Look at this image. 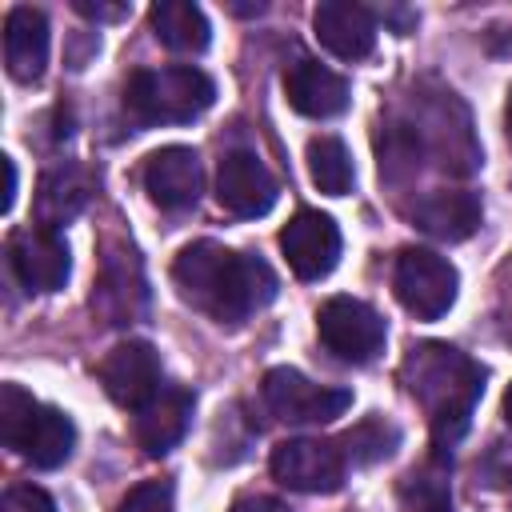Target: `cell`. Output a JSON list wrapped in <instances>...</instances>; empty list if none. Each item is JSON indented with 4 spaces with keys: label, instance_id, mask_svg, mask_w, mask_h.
Here are the masks:
<instances>
[{
    "label": "cell",
    "instance_id": "obj_1",
    "mask_svg": "<svg viewBox=\"0 0 512 512\" xmlns=\"http://www.w3.org/2000/svg\"><path fill=\"white\" fill-rule=\"evenodd\" d=\"M172 284L184 304L212 316L216 324H244L264 304L276 300V272L248 252L224 248L216 240H196L176 252L172 260Z\"/></svg>",
    "mask_w": 512,
    "mask_h": 512
},
{
    "label": "cell",
    "instance_id": "obj_2",
    "mask_svg": "<svg viewBox=\"0 0 512 512\" xmlns=\"http://www.w3.org/2000/svg\"><path fill=\"white\" fill-rule=\"evenodd\" d=\"M400 376H404L408 392L416 396V404L428 412L432 448H436V456H444L468 432V420L484 392V368L452 344L424 340V344L408 348Z\"/></svg>",
    "mask_w": 512,
    "mask_h": 512
},
{
    "label": "cell",
    "instance_id": "obj_3",
    "mask_svg": "<svg viewBox=\"0 0 512 512\" xmlns=\"http://www.w3.org/2000/svg\"><path fill=\"white\" fill-rule=\"evenodd\" d=\"M216 100V84L208 72L192 64H168V68H140L124 84V112L152 128V124H188L200 112H208Z\"/></svg>",
    "mask_w": 512,
    "mask_h": 512
},
{
    "label": "cell",
    "instance_id": "obj_4",
    "mask_svg": "<svg viewBox=\"0 0 512 512\" xmlns=\"http://www.w3.org/2000/svg\"><path fill=\"white\" fill-rule=\"evenodd\" d=\"M316 332H320V344L344 364L376 360L388 340L384 316L356 296H328L316 312Z\"/></svg>",
    "mask_w": 512,
    "mask_h": 512
},
{
    "label": "cell",
    "instance_id": "obj_5",
    "mask_svg": "<svg viewBox=\"0 0 512 512\" xmlns=\"http://www.w3.org/2000/svg\"><path fill=\"white\" fill-rule=\"evenodd\" d=\"M396 300L416 316V320H440L456 304L460 276L456 268L432 252V248H404L396 256Z\"/></svg>",
    "mask_w": 512,
    "mask_h": 512
},
{
    "label": "cell",
    "instance_id": "obj_6",
    "mask_svg": "<svg viewBox=\"0 0 512 512\" xmlns=\"http://www.w3.org/2000/svg\"><path fill=\"white\" fill-rule=\"evenodd\" d=\"M264 404L288 420V424H328L336 416H344V408L352 404L348 388H328V384H312L304 372L296 368H268L264 372Z\"/></svg>",
    "mask_w": 512,
    "mask_h": 512
},
{
    "label": "cell",
    "instance_id": "obj_7",
    "mask_svg": "<svg viewBox=\"0 0 512 512\" xmlns=\"http://www.w3.org/2000/svg\"><path fill=\"white\" fill-rule=\"evenodd\" d=\"M272 476L292 488V492H336L344 484V452L332 440H316V436H292L284 444L272 448L268 460Z\"/></svg>",
    "mask_w": 512,
    "mask_h": 512
},
{
    "label": "cell",
    "instance_id": "obj_8",
    "mask_svg": "<svg viewBox=\"0 0 512 512\" xmlns=\"http://www.w3.org/2000/svg\"><path fill=\"white\" fill-rule=\"evenodd\" d=\"M100 384H104L112 404L140 412L164 388L160 352L148 340H120V344H112L108 356L100 360Z\"/></svg>",
    "mask_w": 512,
    "mask_h": 512
},
{
    "label": "cell",
    "instance_id": "obj_9",
    "mask_svg": "<svg viewBox=\"0 0 512 512\" xmlns=\"http://www.w3.org/2000/svg\"><path fill=\"white\" fill-rule=\"evenodd\" d=\"M92 304L100 308V316H104L108 324H132V320L144 316L148 280H144L140 256H136L128 244H108V248H104Z\"/></svg>",
    "mask_w": 512,
    "mask_h": 512
},
{
    "label": "cell",
    "instance_id": "obj_10",
    "mask_svg": "<svg viewBox=\"0 0 512 512\" xmlns=\"http://www.w3.org/2000/svg\"><path fill=\"white\" fill-rule=\"evenodd\" d=\"M276 196H280V184L256 152H248V148L224 152V160L216 168V200H220L224 212L256 220V216L272 212Z\"/></svg>",
    "mask_w": 512,
    "mask_h": 512
},
{
    "label": "cell",
    "instance_id": "obj_11",
    "mask_svg": "<svg viewBox=\"0 0 512 512\" xmlns=\"http://www.w3.org/2000/svg\"><path fill=\"white\" fill-rule=\"evenodd\" d=\"M8 268L28 292H56L72 272L68 244L56 228H20L8 240Z\"/></svg>",
    "mask_w": 512,
    "mask_h": 512
},
{
    "label": "cell",
    "instance_id": "obj_12",
    "mask_svg": "<svg viewBox=\"0 0 512 512\" xmlns=\"http://www.w3.org/2000/svg\"><path fill=\"white\" fill-rule=\"evenodd\" d=\"M280 252L300 280H320L340 260V228L324 212H296L280 228Z\"/></svg>",
    "mask_w": 512,
    "mask_h": 512
},
{
    "label": "cell",
    "instance_id": "obj_13",
    "mask_svg": "<svg viewBox=\"0 0 512 512\" xmlns=\"http://www.w3.org/2000/svg\"><path fill=\"white\" fill-rule=\"evenodd\" d=\"M200 156L184 144H168L148 156L144 164V192L152 196L156 208L164 212H184L200 200Z\"/></svg>",
    "mask_w": 512,
    "mask_h": 512
},
{
    "label": "cell",
    "instance_id": "obj_14",
    "mask_svg": "<svg viewBox=\"0 0 512 512\" xmlns=\"http://www.w3.org/2000/svg\"><path fill=\"white\" fill-rule=\"evenodd\" d=\"M284 96H288V104L300 116H312V120H332L352 100L348 80L340 72L324 68L320 60H308V56H300L296 64H288V72H284Z\"/></svg>",
    "mask_w": 512,
    "mask_h": 512
},
{
    "label": "cell",
    "instance_id": "obj_15",
    "mask_svg": "<svg viewBox=\"0 0 512 512\" xmlns=\"http://www.w3.org/2000/svg\"><path fill=\"white\" fill-rule=\"evenodd\" d=\"M316 40L340 60H364L376 48V16L352 0H324L312 12Z\"/></svg>",
    "mask_w": 512,
    "mask_h": 512
},
{
    "label": "cell",
    "instance_id": "obj_16",
    "mask_svg": "<svg viewBox=\"0 0 512 512\" xmlns=\"http://www.w3.org/2000/svg\"><path fill=\"white\" fill-rule=\"evenodd\" d=\"M192 408H196V400H192L188 388L164 384V388L136 412V444H140L148 456L172 452V448L184 440L188 424H192Z\"/></svg>",
    "mask_w": 512,
    "mask_h": 512
},
{
    "label": "cell",
    "instance_id": "obj_17",
    "mask_svg": "<svg viewBox=\"0 0 512 512\" xmlns=\"http://www.w3.org/2000/svg\"><path fill=\"white\" fill-rule=\"evenodd\" d=\"M48 16L40 8H28V4H16L8 8L4 16V64L12 72V80L20 84H32L44 76V64H48Z\"/></svg>",
    "mask_w": 512,
    "mask_h": 512
},
{
    "label": "cell",
    "instance_id": "obj_18",
    "mask_svg": "<svg viewBox=\"0 0 512 512\" xmlns=\"http://www.w3.org/2000/svg\"><path fill=\"white\" fill-rule=\"evenodd\" d=\"M480 216H484L480 200H476L472 192H460V188L428 192V196L416 204V212H412V220H416L428 236H436V240H444V244L468 240V236L480 228Z\"/></svg>",
    "mask_w": 512,
    "mask_h": 512
},
{
    "label": "cell",
    "instance_id": "obj_19",
    "mask_svg": "<svg viewBox=\"0 0 512 512\" xmlns=\"http://www.w3.org/2000/svg\"><path fill=\"white\" fill-rule=\"evenodd\" d=\"M72 448H76V424L60 408H48V404H40L32 412L28 428L16 440V452L32 468H60L72 456Z\"/></svg>",
    "mask_w": 512,
    "mask_h": 512
},
{
    "label": "cell",
    "instance_id": "obj_20",
    "mask_svg": "<svg viewBox=\"0 0 512 512\" xmlns=\"http://www.w3.org/2000/svg\"><path fill=\"white\" fill-rule=\"evenodd\" d=\"M148 24H152V36L168 48V52H184V56H196L208 48L212 40V28H208V16L188 4V0H156L148 8Z\"/></svg>",
    "mask_w": 512,
    "mask_h": 512
},
{
    "label": "cell",
    "instance_id": "obj_21",
    "mask_svg": "<svg viewBox=\"0 0 512 512\" xmlns=\"http://www.w3.org/2000/svg\"><path fill=\"white\" fill-rule=\"evenodd\" d=\"M88 176L72 164H60L52 172H44L40 180V196H36V216H40V228H60L68 220L80 216V208L88 204Z\"/></svg>",
    "mask_w": 512,
    "mask_h": 512
},
{
    "label": "cell",
    "instance_id": "obj_22",
    "mask_svg": "<svg viewBox=\"0 0 512 512\" xmlns=\"http://www.w3.org/2000/svg\"><path fill=\"white\" fill-rule=\"evenodd\" d=\"M308 176L324 196H344L352 192L356 168L348 156V144L340 136H312L308 140Z\"/></svg>",
    "mask_w": 512,
    "mask_h": 512
},
{
    "label": "cell",
    "instance_id": "obj_23",
    "mask_svg": "<svg viewBox=\"0 0 512 512\" xmlns=\"http://www.w3.org/2000/svg\"><path fill=\"white\" fill-rule=\"evenodd\" d=\"M400 444V428L384 416H364L360 424H352L340 436V452L348 464H376L384 456H392Z\"/></svg>",
    "mask_w": 512,
    "mask_h": 512
},
{
    "label": "cell",
    "instance_id": "obj_24",
    "mask_svg": "<svg viewBox=\"0 0 512 512\" xmlns=\"http://www.w3.org/2000/svg\"><path fill=\"white\" fill-rule=\"evenodd\" d=\"M36 408H40V404H36L20 384H0V440H4L8 448H16V440H20V432L28 428V420H32Z\"/></svg>",
    "mask_w": 512,
    "mask_h": 512
},
{
    "label": "cell",
    "instance_id": "obj_25",
    "mask_svg": "<svg viewBox=\"0 0 512 512\" xmlns=\"http://www.w3.org/2000/svg\"><path fill=\"white\" fill-rule=\"evenodd\" d=\"M400 496L412 512H448V480L440 472H412Z\"/></svg>",
    "mask_w": 512,
    "mask_h": 512
},
{
    "label": "cell",
    "instance_id": "obj_26",
    "mask_svg": "<svg viewBox=\"0 0 512 512\" xmlns=\"http://www.w3.org/2000/svg\"><path fill=\"white\" fill-rule=\"evenodd\" d=\"M116 512H176L172 508V484L168 480H144L120 500Z\"/></svg>",
    "mask_w": 512,
    "mask_h": 512
},
{
    "label": "cell",
    "instance_id": "obj_27",
    "mask_svg": "<svg viewBox=\"0 0 512 512\" xmlns=\"http://www.w3.org/2000/svg\"><path fill=\"white\" fill-rule=\"evenodd\" d=\"M0 512H56V504L36 484H8L0 496Z\"/></svg>",
    "mask_w": 512,
    "mask_h": 512
},
{
    "label": "cell",
    "instance_id": "obj_28",
    "mask_svg": "<svg viewBox=\"0 0 512 512\" xmlns=\"http://www.w3.org/2000/svg\"><path fill=\"white\" fill-rule=\"evenodd\" d=\"M72 8H76L80 16H88V20H120V16L128 12L124 4H100V0H96V4H92V0H72Z\"/></svg>",
    "mask_w": 512,
    "mask_h": 512
},
{
    "label": "cell",
    "instance_id": "obj_29",
    "mask_svg": "<svg viewBox=\"0 0 512 512\" xmlns=\"http://www.w3.org/2000/svg\"><path fill=\"white\" fill-rule=\"evenodd\" d=\"M228 512H288V504H280L276 496H236Z\"/></svg>",
    "mask_w": 512,
    "mask_h": 512
},
{
    "label": "cell",
    "instance_id": "obj_30",
    "mask_svg": "<svg viewBox=\"0 0 512 512\" xmlns=\"http://www.w3.org/2000/svg\"><path fill=\"white\" fill-rule=\"evenodd\" d=\"M4 212H12V204H16V164L4 156Z\"/></svg>",
    "mask_w": 512,
    "mask_h": 512
},
{
    "label": "cell",
    "instance_id": "obj_31",
    "mask_svg": "<svg viewBox=\"0 0 512 512\" xmlns=\"http://www.w3.org/2000/svg\"><path fill=\"white\" fill-rule=\"evenodd\" d=\"M232 12H240V16H248V12H264V4H232Z\"/></svg>",
    "mask_w": 512,
    "mask_h": 512
},
{
    "label": "cell",
    "instance_id": "obj_32",
    "mask_svg": "<svg viewBox=\"0 0 512 512\" xmlns=\"http://www.w3.org/2000/svg\"><path fill=\"white\" fill-rule=\"evenodd\" d=\"M504 420H508V428H512V384H508V392H504Z\"/></svg>",
    "mask_w": 512,
    "mask_h": 512
},
{
    "label": "cell",
    "instance_id": "obj_33",
    "mask_svg": "<svg viewBox=\"0 0 512 512\" xmlns=\"http://www.w3.org/2000/svg\"><path fill=\"white\" fill-rule=\"evenodd\" d=\"M504 124H508V140H512V96H508V108H504Z\"/></svg>",
    "mask_w": 512,
    "mask_h": 512
}]
</instances>
